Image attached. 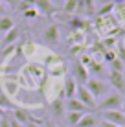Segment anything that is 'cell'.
Segmentation results:
<instances>
[{"label": "cell", "mask_w": 125, "mask_h": 127, "mask_svg": "<svg viewBox=\"0 0 125 127\" xmlns=\"http://www.w3.org/2000/svg\"><path fill=\"white\" fill-rule=\"evenodd\" d=\"M122 112H123V116H125V101H123V105H122Z\"/></svg>", "instance_id": "27"}, {"label": "cell", "mask_w": 125, "mask_h": 127, "mask_svg": "<svg viewBox=\"0 0 125 127\" xmlns=\"http://www.w3.org/2000/svg\"><path fill=\"white\" fill-rule=\"evenodd\" d=\"M114 2V0H98V4H101V6H103V4H112Z\"/></svg>", "instance_id": "25"}, {"label": "cell", "mask_w": 125, "mask_h": 127, "mask_svg": "<svg viewBox=\"0 0 125 127\" xmlns=\"http://www.w3.org/2000/svg\"><path fill=\"white\" fill-rule=\"evenodd\" d=\"M75 98L79 99L88 111H96V105H98V99L90 94V90L87 89L85 85H77V90H75Z\"/></svg>", "instance_id": "4"}, {"label": "cell", "mask_w": 125, "mask_h": 127, "mask_svg": "<svg viewBox=\"0 0 125 127\" xmlns=\"http://www.w3.org/2000/svg\"><path fill=\"white\" fill-rule=\"evenodd\" d=\"M35 9L39 11V15H44V17H53L57 7L50 2V0H35Z\"/></svg>", "instance_id": "10"}, {"label": "cell", "mask_w": 125, "mask_h": 127, "mask_svg": "<svg viewBox=\"0 0 125 127\" xmlns=\"http://www.w3.org/2000/svg\"><path fill=\"white\" fill-rule=\"evenodd\" d=\"M83 114H87V112H75V111H66V114H64V122H66L68 127H75L79 124V120L83 118Z\"/></svg>", "instance_id": "16"}, {"label": "cell", "mask_w": 125, "mask_h": 127, "mask_svg": "<svg viewBox=\"0 0 125 127\" xmlns=\"http://www.w3.org/2000/svg\"><path fill=\"white\" fill-rule=\"evenodd\" d=\"M122 77H123V83H125V68L122 70Z\"/></svg>", "instance_id": "28"}, {"label": "cell", "mask_w": 125, "mask_h": 127, "mask_svg": "<svg viewBox=\"0 0 125 127\" xmlns=\"http://www.w3.org/2000/svg\"><path fill=\"white\" fill-rule=\"evenodd\" d=\"M70 76L75 79L77 85H85L88 81V68L85 64H81V61H74L72 63V70H70Z\"/></svg>", "instance_id": "5"}, {"label": "cell", "mask_w": 125, "mask_h": 127, "mask_svg": "<svg viewBox=\"0 0 125 127\" xmlns=\"http://www.w3.org/2000/svg\"><path fill=\"white\" fill-rule=\"evenodd\" d=\"M123 94L120 92H109L105 96V98H101L100 101L96 105V111L100 112H105V111H118V109H122L123 105Z\"/></svg>", "instance_id": "1"}, {"label": "cell", "mask_w": 125, "mask_h": 127, "mask_svg": "<svg viewBox=\"0 0 125 127\" xmlns=\"http://www.w3.org/2000/svg\"><path fill=\"white\" fill-rule=\"evenodd\" d=\"M59 28L55 24H48L44 30H42V41H44V44L48 46H55L59 44Z\"/></svg>", "instance_id": "6"}, {"label": "cell", "mask_w": 125, "mask_h": 127, "mask_svg": "<svg viewBox=\"0 0 125 127\" xmlns=\"http://www.w3.org/2000/svg\"><path fill=\"white\" fill-rule=\"evenodd\" d=\"M24 127H42V122H39V120H35V118H31L29 122H26V124H24Z\"/></svg>", "instance_id": "21"}, {"label": "cell", "mask_w": 125, "mask_h": 127, "mask_svg": "<svg viewBox=\"0 0 125 127\" xmlns=\"http://www.w3.org/2000/svg\"><path fill=\"white\" fill-rule=\"evenodd\" d=\"M0 89H2V94L6 96L7 99H15L17 94L20 92L19 77H17V76H7V74H2V76H0Z\"/></svg>", "instance_id": "2"}, {"label": "cell", "mask_w": 125, "mask_h": 127, "mask_svg": "<svg viewBox=\"0 0 125 127\" xmlns=\"http://www.w3.org/2000/svg\"><path fill=\"white\" fill-rule=\"evenodd\" d=\"M123 42H125V41H123Z\"/></svg>", "instance_id": "32"}, {"label": "cell", "mask_w": 125, "mask_h": 127, "mask_svg": "<svg viewBox=\"0 0 125 127\" xmlns=\"http://www.w3.org/2000/svg\"><path fill=\"white\" fill-rule=\"evenodd\" d=\"M101 120H107V122H110V124H114L118 127L125 125V116H123L122 109H118V111H105V112H101Z\"/></svg>", "instance_id": "8"}, {"label": "cell", "mask_w": 125, "mask_h": 127, "mask_svg": "<svg viewBox=\"0 0 125 127\" xmlns=\"http://www.w3.org/2000/svg\"><path fill=\"white\" fill-rule=\"evenodd\" d=\"M85 87L90 90V94H92L96 99L105 98V96L110 92V85L105 83L103 79H98V77H88V81L85 83Z\"/></svg>", "instance_id": "3"}, {"label": "cell", "mask_w": 125, "mask_h": 127, "mask_svg": "<svg viewBox=\"0 0 125 127\" xmlns=\"http://www.w3.org/2000/svg\"><path fill=\"white\" fill-rule=\"evenodd\" d=\"M63 13H66V15H75L77 11V0H64L63 4Z\"/></svg>", "instance_id": "18"}, {"label": "cell", "mask_w": 125, "mask_h": 127, "mask_svg": "<svg viewBox=\"0 0 125 127\" xmlns=\"http://www.w3.org/2000/svg\"><path fill=\"white\" fill-rule=\"evenodd\" d=\"M0 13H2V9H0Z\"/></svg>", "instance_id": "30"}, {"label": "cell", "mask_w": 125, "mask_h": 127, "mask_svg": "<svg viewBox=\"0 0 125 127\" xmlns=\"http://www.w3.org/2000/svg\"><path fill=\"white\" fill-rule=\"evenodd\" d=\"M100 114H96V112H87V114H83V118L79 120V124L75 127H98L100 125Z\"/></svg>", "instance_id": "13"}, {"label": "cell", "mask_w": 125, "mask_h": 127, "mask_svg": "<svg viewBox=\"0 0 125 127\" xmlns=\"http://www.w3.org/2000/svg\"><path fill=\"white\" fill-rule=\"evenodd\" d=\"M15 26V20H13V17L9 15H6V13H0V33H6V32H9V30Z\"/></svg>", "instance_id": "17"}, {"label": "cell", "mask_w": 125, "mask_h": 127, "mask_svg": "<svg viewBox=\"0 0 125 127\" xmlns=\"http://www.w3.org/2000/svg\"><path fill=\"white\" fill-rule=\"evenodd\" d=\"M22 17L26 20H35V19H39V11L35 9V7H29V9L22 11Z\"/></svg>", "instance_id": "19"}, {"label": "cell", "mask_w": 125, "mask_h": 127, "mask_svg": "<svg viewBox=\"0 0 125 127\" xmlns=\"http://www.w3.org/2000/svg\"><path fill=\"white\" fill-rule=\"evenodd\" d=\"M11 116L13 118H15V120L17 122H20V124H26V122H29V120H31V114H29V112L28 111H26V109H20V107H17V109H13V111H11Z\"/></svg>", "instance_id": "15"}, {"label": "cell", "mask_w": 125, "mask_h": 127, "mask_svg": "<svg viewBox=\"0 0 125 127\" xmlns=\"http://www.w3.org/2000/svg\"><path fill=\"white\" fill-rule=\"evenodd\" d=\"M9 127H24V125L20 124V122H17L15 118H13V116L9 114Z\"/></svg>", "instance_id": "22"}, {"label": "cell", "mask_w": 125, "mask_h": 127, "mask_svg": "<svg viewBox=\"0 0 125 127\" xmlns=\"http://www.w3.org/2000/svg\"><path fill=\"white\" fill-rule=\"evenodd\" d=\"M50 2L53 4V6L57 7V9H61V7H63V4H64V0H50Z\"/></svg>", "instance_id": "24"}, {"label": "cell", "mask_w": 125, "mask_h": 127, "mask_svg": "<svg viewBox=\"0 0 125 127\" xmlns=\"http://www.w3.org/2000/svg\"><path fill=\"white\" fill-rule=\"evenodd\" d=\"M75 90H77V83L75 79L68 74V76H64L63 79V98L68 99V98H75Z\"/></svg>", "instance_id": "9"}, {"label": "cell", "mask_w": 125, "mask_h": 127, "mask_svg": "<svg viewBox=\"0 0 125 127\" xmlns=\"http://www.w3.org/2000/svg\"><path fill=\"white\" fill-rule=\"evenodd\" d=\"M122 127H125V125H122Z\"/></svg>", "instance_id": "31"}, {"label": "cell", "mask_w": 125, "mask_h": 127, "mask_svg": "<svg viewBox=\"0 0 125 127\" xmlns=\"http://www.w3.org/2000/svg\"><path fill=\"white\" fill-rule=\"evenodd\" d=\"M64 109H66V111H75V112H92V111H88V109L85 107V105L81 103L77 98L64 99Z\"/></svg>", "instance_id": "14"}, {"label": "cell", "mask_w": 125, "mask_h": 127, "mask_svg": "<svg viewBox=\"0 0 125 127\" xmlns=\"http://www.w3.org/2000/svg\"><path fill=\"white\" fill-rule=\"evenodd\" d=\"M42 127H59V125L55 124V120H51V118L46 114L44 118H42Z\"/></svg>", "instance_id": "20"}, {"label": "cell", "mask_w": 125, "mask_h": 127, "mask_svg": "<svg viewBox=\"0 0 125 127\" xmlns=\"http://www.w3.org/2000/svg\"><path fill=\"white\" fill-rule=\"evenodd\" d=\"M109 85H112L120 94H125V83L122 77V72H116V70H110L109 72Z\"/></svg>", "instance_id": "11"}, {"label": "cell", "mask_w": 125, "mask_h": 127, "mask_svg": "<svg viewBox=\"0 0 125 127\" xmlns=\"http://www.w3.org/2000/svg\"><path fill=\"white\" fill-rule=\"evenodd\" d=\"M48 109L51 114H48L51 120H63L66 114V109H64V99H53L48 103Z\"/></svg>", "instance_id": "7"}, {"label": "cell", "mask_w": 125, "mask_h": 127, "mask_svg": "<svg viewBox=\"0 0 125 127\" xmlns=\"http://www.w3.org/2000/svg\"><path fill=\"white\" fill-rule=\"evenodd\" d=\"M0 4H9L11 6V0H0Z\"/></svg>", "instance_id": "26"}, {"label": "cell", "mask_w": 125, "mask_h": 127, "mask_svg": "<svg viewBox=\"0 0 125 127\" xmlns=\"http://www.w3.org/2000/svg\"><path fill=\"white\" fill-rule=\"evenodd\" d=\"M19 39H20V28H19V26H13L9 32L4 33L2 41H0V46H9V44H15Z\"/></svg>", "instance_id": "12"}, {"label": "cell", "mask_w": 125, "mask_h": 127, "mask_svg": "<svg viewBox=\"0 0 125 127\" xmlns=\"http://www.w3.org/2000/svg\"><path fill=\"white\" fill-rule=\"evenodd\" d=\"M98 127H118V125L110 124V122H107V120H100V125H98Z\"/></svg>", "instance_id": "23"}, {"label": "cell", "mask_w": 125, "mask_h": 127, "mask_svg": "<svg viewBox=\"0 0 125 127\" xmlns=\"http://www.w3.org/2000/svg\"><path fill=\"white\" fill-rule=\"evenodd\" d=\"M59 127H68V125H66V124H64V125H59Z\"/></svg>", "instance_id": "29"}]
</instances>
